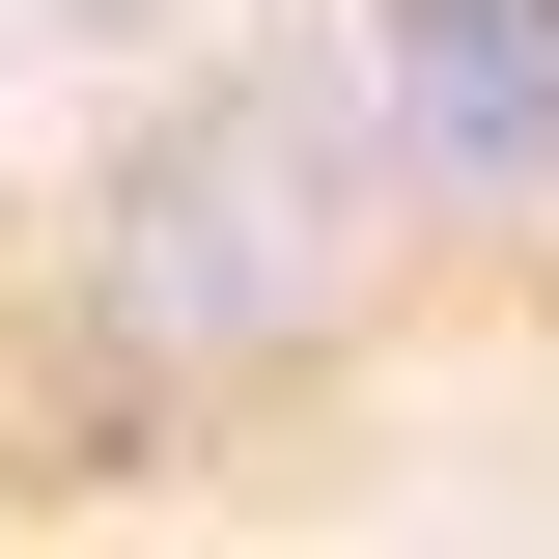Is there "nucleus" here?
I'll list each match as a JSON object with an SVG mask.
<instances>
[{
	"instance_id": "f03ea898",
	"label": "nucleus",
	"mask_w": 559,
	"mask_h": 559,
	"mask_svg": "<svg viewBox=\"0 0 559 559\" xmlns=\"http://www.w3.org/2000/svg\"><path fill=\"white\" fill-rule=\"evenodd\" d=\"M364 168L476 252H559V0H364Z\"/></svg>"
},
{
	"instance_id": "f257e3e1",
	"label": "nucleus",
	"mask_w": 559,
	"mask_h": 559,
	"mask_svg": "<svg viewBox=\"0 0 559 559\" xmlns=\"http://www.w3.org/2000/svg\"><path fill=\"white\" fill-rule=\"evenodd\" d=\"M364 308V140L308 112V84H224V112H168L84 197V364H112V419H224V392H308Z\"/></svg>"
}]
</instances>
